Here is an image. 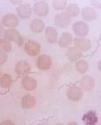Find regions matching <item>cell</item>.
<instances>
[{"label":"cell","mask_w":101,"mask_h":125,"mask_svg":"<svg viewBox=\"0 0 101 125\" xmlns=\"http://www.w3.org/2000/svg\"><path fill=\"white\" fill-rule=\"evenodd\" d=\"M0 49L6 53H9L12 49L11 43L6 40L0 39Z\"/></svg>","instance_id":"cell-24"},{"label":"cell","mask_w":101,"mask_h":125,"mask_svg":"<svg viewBox=\"0 0 101 125\" xmlns=\"http://www.w3.org/2000/svg\"><path fill=\"white\" fill-rule=\"evenodd\" d=\"M4 36L6 40L15 42L18 45L21 46L23 44V39L20 35L19 32L14 29H8L5 31Z\"/></svg>","instance_id":"cell-1"},{"label":"cell","mask_w":101,"mask_h":125,"mask_svg":"<svg viewBox=\"0 0 101 125\" xmlns=\"http://www.w3.org/2000/svg\"><path fill=\"white\" fill-rule=\"evenodd\" d=\"M0 75H1V71H0Z\"/></svg>","instance_id":"cell-28"},{"label":"cell","mask_w":101,"mask_h":125,"mask_svg":"<svg viewBox=\"0 0 101 125\" xmlns=\"http://www.w3.org/2000/svg\"><path fill=\"white\" fill-rule=\"evenodd\" d=\"M33 10L36 15L39 16H45L49 12V6L44 1L36 2L33 7Z\"/></svg>","instance_id":"cell-7"},{"label":"cell","mask_w":101,"mask_h":125,"mask_svg":"<svg viewBox=\"0 0 101 125\" xmlns=\"http://www.w3.org/2000/svg\"><path fill=\"white\" fill-rule=\"evenodd\" d=\"M4 28L2 27V26L0 24V37H1V35H2L3 33V32H4Z\"/></svg>","instance_id":"cell-27"},{"label":"cell","mask_w":101,"mask_h":125,"mask_svg":"<svg viewBox=\"0 0 101 125\" xmlns=\"http://www.w3.org/2000/svg\"><path fill=\"white\" fill-rule=\"evenodd\" d=\"M72 36L68 32H63L59 39L58 44L61 47L65 48L72 43Z\"/></svg>","instance_id":"cell-18"},{"label":"cell","mask_w":101,"mask_h":125,"mask_svg":"<svg viewBox=\"0 0 101 125\" xmlns=\"http://www.w3.org/2000/svg\"><path fill=\"white\" fill-rule=\"evenodd\" d=\"M36 103V99L29 94H27L23 97L21 101L22 107L24 109H29L32 108Z\"/></svg>","instance_id":"cell-15"},{"label":"cell","mask_w":101,"mask_h":125,"mask_svg":"<svg viewBox=\"0 0 101 125\" xmlns=\"http://www.w3.org/2000/svg\"><path fill=\"white\" fill-rule=\"evenodd\" d=\"M46 39L50 43L54 44L57 42V32L54 28L48 27L45 31Z\"/></svg>","instance_id":"cell-17"},{"label":"cell","mask_w":101,"mask_h":125,"mask_svg":"<svg viewBox=\"0 0 101 125\" xmlns=\"http://www.w3.org/2000/svg\"><path fill=\"white\" fill-rule=\"evenodd\" d=\"M8 59V55L5 52L0 49V65L4 64Z\"/></svg>","instance_id":"cell-26"},{"label":"cell","mask_w":101,"mask_h":125,"mask_svg":"<svg viewBox=\"0 0 101 125\" xmlns=\"http://www.w3.org/2000/svg\"><path fill=\"white\" fill-rule=\"evenodd\" d=\"M52 64V58L47 55L39 56L36 61L38 68L41 70H48Z\"/></svg>","instance_id":"cell-4"},{"label":"cell","mask_w":101,"mask_h":125,"mask_svg":"<svg viewBox=\"0 0 101 125\" xmlns=\"http://www.w3.org/2000/svg\"><path fill=\"white\" fill-rule=\"evenodd\" d=\"M82 56V53L75 47L69 48L67 52L68 59L71 62H74Z\"/></svg>","instance_id":"cell-14"},{"label":"cell","mask_w":101,"mask_h":125,"mask_svg":"<svg viewBox=\"0 0 101 125\" xmlns=\"http://www.w3.org/2000/svg\"><path fill=\"white\" fill-rule=\"evenodd\" d=\"M54 21L56 26L61 28H64L67 27L70 24L71 19L67 13H61L56 15L54 19Z\"/></svg>","instance_id":"cell-5"},{"label":"cell","mask_w":101,"mask_h":125,"mask_svg":"<svg viewBox=\"0 0 101 125\" xmlns=\"http://www.w3.org/2000/svg\"><path fill=\"white\" fill-rule=\"evenodd\" d=\"M67 96L71 101H78L82 97L83 93L80 88L76 86L69 87L67 91Z\"/></svg>","instance_id":"cell-10"},{"label":"cell","mask_w":101,"mask_h":125,"mask_svg":"<svg viewBox=\"0 0 101 125\" xmlns=\"http://www.w3.org/2000/svg\"><path fill=\"white\" fill-rule=\"evenodd\" d=\"M23 87L28 91H32L35 89L37 86V82L31 77H26L22 80Z\"/></svg>","instance_id":"cell-16"},{"label":"cell","mask_w":101,"mask_h":125,"mask_svg":"<svg viewBox=\"0 0 101 125\" xmlns=\"http://www.w3.org/2000/svg\"><path fill=\"white\" fill-rule=\"evenodd\" d=\"M82 14L83 18L88 21L94 20L97 18V13L95 10L89 6H87L83 9Z\"/></svg>","instance_id":"cell-13"},{"label":"cell","mask_w":101,"mask_h":125,"mask_svg":"<svg viewBox=\"0 0 101 125\" xmlns=\"http://www.w3.org/2000/svg\"><path fill=\"white\" fill-rule=\"evenodd\" d=\"M26 52L31 56H36L40 53L41 44L35 41L29 40L25 44Z\"/></svg>","instance_id":"cell-2"},{"label":"cell","mask_w":101,"mask_h":125,"mask_svg":"<svg viewBox=\"0 0 101 125\" xmlns=\"http://www.w3.org/2000/svg\"><path fill=\"white\" fill-rule=\"evenodd\" d=\"M74 45L76 48L82 51H86L91 48V42L88 39L76 38L74 40Z\"/></svg>","instance_id":"cell-8"},{"label":"cell","mask_w":101,"mask_h":125,"mask_svg":"<svg viewBox=\"0 0 101 125\" xmlns=\"http://www.w3.org/2000/svg\"><path fill=\"white\" fill-rule=\"evenodd\" d=\"M2 22L6 27L14 28L17 26L19 20L15 15L13 14H7L3 17Z\"/></svg>","instance_id":"cell-9"},{"label":"cell","mask_w":101,"mask_h":125,"mask_svg":"<svg viewBox=\"0 0 101 125\" xmlns=\"http://www.w3.org/2000/svg\"><path fill=\"white\" fill-rule=\"evenodd\" d=\"M12 83V78L11 75L5 73L0 79V86L4 88H8L11 86Z\"/></svg>","instance_id":"cell-23"},{"label":"cell","mask_w":101,"mask_h":125,"mask_svg":"<svg viewBox=\"0 0 101 125\" xmlns=\"http://www.w3.org/2000/svg\"><path fill=\"white\" fill-rule=\"evenodd\" d=\"M67 1H54L53 6L54 8L57 10H62L65 9Z\"/></svg>","instance_id":"cell-25"},{"label":"cell","mask_w":101,"mask_h":125,"mask_svg":"<svg viewBox=\"0 0 101 125\" xmlns=\"http://www.w3.org/2000/svg\"><path fill=\"white\" fill-rule=\"evenodd\" d=\"M72 29L74 34L80 37L86 36L88 34L89 31L88 26L85 22L82 21H77L74 23L72 26Z\"/></svg>","instance_id":"cell-3"},{"label":"cell","mask_w":101,"mask_h":125,"mask_svg":"<svg viewBox=\"0 0 101 125\" xmlns=\"http://www.w3.org/2000/svg\"><path fill=\"white\" fill-rule=\"evenodd\" d=\"M67 12L69 17H76L80 13V8L77 4H71L68 6Z\"/></svg>","instance_id":"cell-21"},{"label":"cell","mask_w":101,"mask_h":125,"mask_svg":"<svg viewBox=\"0 0 101 125\" xmlns=\"http://www.w3.org/2000/svg\"><path fill=\"white\" fill-rule=\"evenodd\" d=\"M82 120L86 125H94L97 123L98 116L95 111H89L84 115Z\"/></svg>","instance_id":"cell-12"},{"label":"cell","mask_w":101,"mask_h":125,"mask_svg":"<svg viewBox=\"0 0 101 125\" xmlns=\"http://www.w3.org/2000/svg\"><path fill=\"white\" fill-rule=\"evenodd\" d=\"M76 68L79 72L84 73L87 71L88 69V64L86 60H80L76 64Z\"/></svg>","instance_id":"cell-22"},{"label":"cell","mask_w":101,"mask_h":125,"mask_svg":"<svg viewBox=\"0 0 101 125\" xmlns=\"http://www.w3.org/2000/svg\"><path fill=\"white\" fill-rule=\"evenodd\" d=\"M31 66L27 60H20L16 64L15 72L19 75H24L29 73Z\"/></svg>","instance_id":"cell-6"},{"label":"cell","mask_w":101,"mask_h":125,"mask_svg":"<svg viewBox=\"0 0 101 125\" xmlns=\"http://www.w3.org/2000/svg\"><path fill=\"white\" fill-rule=\"evenodd\" d=\"M95 82L94 79L90 76H86L81 82V87L85 90H90L93 88Z\"/></svg>","instance_id":"cell-20"},{"label":"cell","mask_w":101,"mask_h":125,"mask_svg":"<svg viewBox=\"0 0 101 125\" xmlns=\"http://www.w3.org/2000/svg\"><path fill=\"white\" fill-rule=\"evenodd\" d=\"M32 8L29 5H21L17 8L18 16L23 19H27L29 18L32 14Z\"/></svg>","instance_id":"cell-11"},{"label":"cell","mask_w":101,"mask_h":125,"mask_svg":"<svg viewBox=\"0 0 101 125\" xmlns=\"http://www.w3.org/2000/svg\"><path fill=\"white\" fill-rule=\"evenodd\" d=\"M29 27H30L31 30L33 32L41 33L42 32L44 28V24L42 20L39 19H35L32 21V22L29 24Z\"/></svg>","instance_id":"cell-19"}]
</instances>
